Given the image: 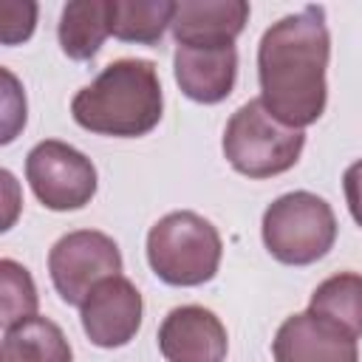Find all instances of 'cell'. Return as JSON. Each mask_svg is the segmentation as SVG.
<instances>
[{
  "label": "cell",
  "instance_id": "30bf717a",
  "mask_svg": "<svg viewBox=\"0 0 362 362\" xmlns=\"http://www.w3.org/2000/svg\"><path fill=\"white\" fill-rule=\"evenodd\" d=\"M158 351L167 362H223L229 337L215 311L178 305L158 325Z\"/></svg>",
  "mask_w": 362,
  "mask_h": 362
},
{
  "label": "cell",
  "instance_id": "52a82bcc",
  "mask_svg": "<svg viewBox=\"0 0 362 362\" xmlns=\"http://www.w3.org/2000/svg\"><path fill=\"white\" fill-rule=\"evenodd\" d=\"M122 272V252L116 240L96 229H76L62 235L48 252V274L57 294L68 305H82L96 283Z\"/></svg>",
  "mask_w": 362,
  "mask_h": 362
},
{
  "label": "cell",
  "instance_id": "7c38bea8",
  "mask_svg": "<svg viewBox=\"0 0 362 362\" xmlns=\"http://www.w3.org/2000/svg\"><path fill=\"white\" fill-rule=\"evenodd\" d=\"M173 68H175V82L184 96L201 105H218L235 88L238 51L235 45H223V48L175 45Z\"/></svg>",
  "mask_w": 362,
  "mask_h": 362
},
{
  "label": "cell",
  "instance_id": "ac0fdd59",
  "mask_svg": "<svg viewBox=\"0 0 362 362\" xmlns=\"http://www.w3.org/2000/svg\"><path fill=\"white\" fill-rule=\"evenodd\" d=\"M37 23V3L6 0L0 6V40L6 45H17L34 34Z\"/></svg>",
  "mask_w": 362,
  "mask_h": 362
},
{
  "label": "cell",
  "instance_id": "9c48e42d",
  "mask_svg": "<svg viewBox=\"0 0 362 362\" xmlns=\"http://www.w3.org/2000/svg\"><path fill=\"white\" fill-rule=\"evenodd\" d=\"M272 354L274 362H359L356 337L311 311L283 320Z\"/></svg>",
  "mask_w": 362,
  "mask_h": 362
},
{
  "label": "cell",
  "instance_id": "ba28073f",
  "mask_svg": "<svg viewBox=\"0 0 362 362\" xmlns=\"http://www.w3.org/2000/svg\"><path fill=\"white\" fill-rule=\"evenodd\" d=\"M141 294L139 288L116 274L93 286V291L79 305V320L85 337L96 348H122L141 328Z\"/></svg>",
  "mask_w": 362,
  "mask_h": 362
},
{
  "label": "cell",
  "instance_id": "4fadbf2b",
  "mask_svg": "<svg viewBox=\"0 0 362 362\" xmlns=\"http://www.w3.org/2000/svg\"><path fill=\"white\" fill-rule=\"evenodd\" d=\"M0 362H74L71 342L48 317H28L3 328Z\"/></svg>",
  "mask_w": 362,
  "mask_h": 362
},
{
  "label": "cell",
  "instance_id": "277c9868",
  "mask_svg": "<svg viewBox=\"0 0 362 362\" xmlns=\"http://www.w3.org/2000/svg\"><path fill=\"white\" fill-rule=\"evenodd\" d=\"M260 235L274 260L286 266H308L331 252L337 240V218L325 198L294 189L266 206Z\"/></svg>",
  "mask_w": 362,
  "mask_h": 362
},
{
  "label": "cell",
  "instance_id": "5bb4252c",
  "mask_svg": "<svg viewBox=\"0 0 362 362\" xmlns=\"http://www.w3.org/2000/svg\"><path fill=\"white\" fill-rule=\"evenodd\" d=\"M107 34H110V0H74L59 14V25H57L59 48L76 62L93 59Z\"/></svg>",
  "mask_w": 362,
  "mask_h": 362
},
{
  "label": "cell",
  "instance_id": "3957f363",
  "mask_svg": "<svg viewBox=\"0 0 362 362\" xmlns=\"http://www.w3.org/2000/svg\"><path fill=\"white\" fill-rule=\"evenodd\" d=\"M223 243L218 229L198 212L178 209L158 218L147 232V263L167 286L209 283L221 266Z\"/></svg>",
  "mask_w": 362,
  "mask_h": 362
},
{
  "label": "cell",
  "instance_id": "6da1fadb",
  "mask_svg": "<svg viewBox=\"0 0 362 362\" xmlns=\"http://www.w3.org/2000/svg\"><path fill=\"white\" fill-rule=\"evenodd\" d=\"M328 57L331 34L322 6H305L272 23L257 45L263 107L288 127L314 124L328 102Z\"/></svg>",
  "mask_w": 362,
  "mask_h": 362
},
{
  "label": "cell",
  "instance_id": "8fae6325",
  "mask_svg": "<svg viewBox=\"0 0 362 362\" xmlns=\"http://www.w3.org/2000/svg\"><path fill=\"white\" fill-rule=\"evenodd\" d=\"M249 20L246 0H181L173 14V37L178 45L223 48L235 45Z\"/></svg>",
  "mask_w": 362,
  "mask_h": 362
},
{
  "label": "cell",
  "instance_id": "2e32d148",
  "mask_svg": "<svg viewBox=\"0 0 362 362\" xmlns=\"http://www.w3.org/2000/svg\"><path fill=\"white\" fill-rule=\"evenodd\" d=\"M173 14V0H110V34L122 42L156 45Z\"/></svg>",
  "mask_w": 362,
  "mask_h": 362
},
{
  "label": "cell",
  "instance_id": "d6986e66",
  "mask_svg": "<svg viewBox=\"0 0 362 362\" xmlns=\"http://www.w3.org/2000/svg\"><path fill=\"white\" fill-rule=\"evenodd\" d=\"M342 189H345V201H348V209L354 215V221L362 226V158L354 161L345 175H342Z\"/></svg>",
  "mask_w": 362,
  "mask_h": 362
},
{
  "label": "cell",
  "instance_id": "e0dca14e",
  "mask_svg": "<svg viewBox=\"0 0 362 362\" xmlns=\"http://www.w3.org/2000/svg\"><path fill=\"white\" fill-rule=\"evenodd\" d=\"M0 303H3V328H11L28 317H37V286L25 266L11 257L0 260Z\"/></svg>",
  "mask_w": 362,
  "mask_h": 362
},
{
  "label": "cell",
  "instance_id": "7a4b0ae2",
  "mask_svg": "<svg viewBox=\"0 0 362 362\" xmlns=\"http://www.w3.org/2000/svg\"><path fill=\"white\" fill-rule=\"evenodd\" d=\"M164 110L158 71L150 59L124 57L102 68V74L71 99V116L79 127L113 136H147Z\"/></svg>",
  "mask_w": 362,
  "mask_h": 362
},
{
  "label": "cell",
  "instance_id": "9a60e30c",
  "mask_svg": "<svg viewBox=\"0 0 362 362\" xmlns=\"http://www.w3.org/2000/svg\"><path fill=\"white\" fill-rule=\"evenodd\" d=\"M308 311L345 328L354 337H362V274L339 272L325 277L314 288Z\"/></svg>",
  "mask_w": 362,
  "mask_h": 362
},
{
  "label": "cell",
  "instance_id": "8992f818",
  "mask_svg": "<svg viewBox=\"0 0 362 362\" xmlns=\"http://www.w3.org/2000/svg\"><path fill=\"white\" fill-rule=\"evenodd\" d=\"M25 181L37 201L54 212L88 206L99 184L93 161L59 139H45L28 150Z\"/></svg>",
  "mask_w": 362,
  "mask_h": 362
},
{
  "label": "cell",
  "instance_id": "5b68a950",
  "mask_svg": "<svg viewBox=\"0 0 362 362\" xmlns=\"http://www.w3.org/2000/svg\"><path fill=\"white\" fill-rule=\"evenodd\" d=\"M305 147V133L277 122L260 99L240 105L223 130L226 161L249 178H272L291 170Z\"/></svg>",
  "mask_w": 362,
  "mask_h": 362
}]
</instances>
